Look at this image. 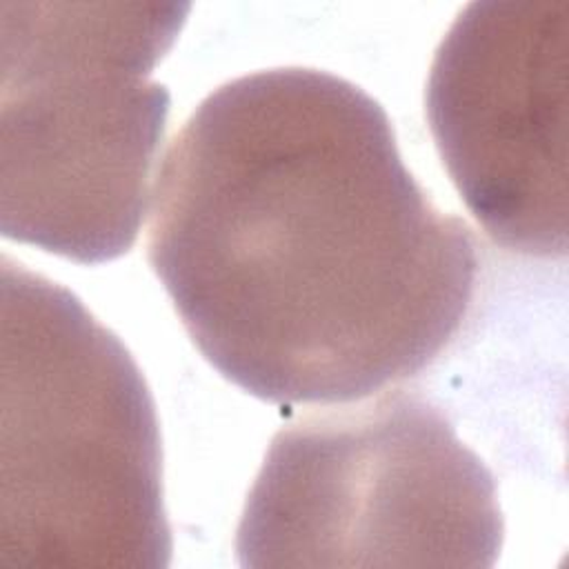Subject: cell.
Returning a JSON list of instances; mask_svg holds the SVG:
<instances>
[{
	"label": "cell",
	"instance_id": "obj_4",
	"mask_svg": "<svg viewBox=\"0 0 569 569\" xmlns=\"http://www.w3.org/2000/svg\"><path fill=\"white\" fill-rule=\"evenodd\" d=\"M496 482L425 396L387 391L282 427L249 491L242 567H491Z\"/></svg>",
	"mask_w": 569,
	"mask_h": 569
},
{
	"label": "cell",
	"instance_id": "obj_2",
	"mask_svg": "<svg viewBox=\"0 0 569 569\" xmlns=\"http://www.w3.org/2000/svg\"><path fill=\"white\" fill-rule=\"evenodd\" d=\"M0 569H162L171 529L149 387L120 338L2 256Z\"/></svg>",
	"mask_w": 569,
	"mask_h": 569
},
{
	"label": "cell",
	"instance_id": "obj_1",
	"mask_svg": "<svg viewBox=\"0 0 569 569\" xmlns=\"http://www.w3.org/2000/svg\"><path fill=\"white\" fill-rule=\"evenodd\" d=\"M149 262L200 353L278 405L360 400L422 371L480 267L380 102L300 67L236 78L196 107L158 171Z\"/></svg>",
	"mask_w": 569,
	"mask_h": 569
},
{
	"label": "cell",
	"instance_id": "obj_5",
	"mask_svg": "<svg viewBox=\"0 0 569 569\" xmlns=\"http://www.w3.org/2000/svg\"><path fill=\"white\" fill-rule=\"evenodd\" d=\"M569 2L467 4L445 33L425 109L442 162L489 238L567 253Z\"/></svg>",
	"mask_w": 569,
	"mask_h": 569
},
{
	"label": "cell",
	"instance_id": "obj_3",
	"mask_svg": "<svg viewBox=\"0 0 569 569\" xmlns=\"http://www.w3.org/2000/svg\"><path fill=\"white\" fill-rule=\"evenodd\" d=\"M189 2H0V229L82 264L140 231Z\"/></svg>",
	"mask_w": 569,
	"mask_h": 569
}]
</instances>
